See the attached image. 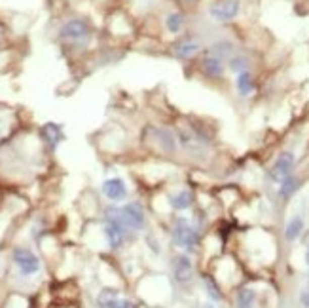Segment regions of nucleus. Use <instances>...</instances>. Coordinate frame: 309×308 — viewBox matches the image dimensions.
Here are the masks:
<instances>
[{
  "label": "nucleus",
  "mask_w": 309,
  "mask_h": 308,
  "mask_svg": "<svg viewBox=\"0 0 309 308\" xmlns=\"http://www.w3.org/2000/svg\"><path fill=\"white\" fill-rule=\"evenodd\" d=\"M2 42H4V32H2V27H0V46H2Z\"/></svg>",
  "instance_id": "a878e982"
},
{
  "label": "nucleus",
  "mask_w": 309,
  "mask_h": 308,
  "mask_svg": "<svg viewBox=\"0 0 309 308\" xmlns=\"http://www.w3.org/2000/svg\"><path fill=\"white\" fill-rule=\"evenodd\" d=\"M89 36V25L84 19H70L61 27V38L69 42H84Z\"/></svg>",
  "instance_id": "6e6552de"
},
{
  "label": "nucleus",
  "mask_w": 309,
  "mask_h": 308,
  "mask_svg": "<svg viewBox=\"0 0 309 308\" xmlns=\"http://www.w3.org/2000/svg\"><path fill=\"white\" fill-rule=\"evenodd\" d=\"M213 52H215L213 56H217V57H220V59H222V57H226V56H230V54H232L233 46L230 44V42H217V44L213 46Z\"/></svg>",
  "instance_id": "5701e85b"
},
{
  "label": "nucleus",
  "mask_w": 309,
  "mask_h": 308,
  "mask_svg": "<svg viewBox=\"0 0 309 308\" xmlns=\"http://www.w3.org/2000/svg\"><path fill=\"white\" fill-rule=\"evenodd\" d=\"M173 240H175V244L178 247L190 251V249H193L195 245L199 244V232L188 219L178 217L175 221V229H173Z\"/></svg>",
  "instance_id": "7ed1b4c3"
},
{
  "label": "nucleus",
  "mask_w": 309,
  "mask_h": 308,
  "mask_svg": "<svg viewBox=\"0 0 309 308\" xmlns=\"http://www.w3.org/2000/svg\"><path fill=\"white\" fill-rule=\"evenodd\" d=\"M301 230H303V219L296 215V217H292V219L288 221V225H286V229H285L286 240H296V238L301 234Z\"/></svg>",
  "instance_id": "a211bd4d"
},
{
  "label": "nucleus",
  "mask_w": 309,
  "mask_h": 308,
  "mask_svg": "<svg viewBox=\"0 0 309 308\" xmlns=\"http://www.w3.org/2000/svg\"><path fill=\"white\" fill-rule=\"evenodd\" d=\"M294 166H296V156H294V152L283 150L277 158H275V162H273V166H271V169H270L271 179L277 183L285 181L286 177L292 175Z\"/></svg>",
  "instance_id": "39448f33"
},
{
  "label": "nucleus",
  "mask_w": 309,
  "mask_h": 308,
  "mask_svg": "<svg viewBox=\"0 0 309 308\" xmlns=\"http://www.w3.org/2000/svg\"><path fill=\"white\" fill-rule=\"evenodd\" d=\"M193 204V194L192 190H180L177 194H173L169 198V205L173 209H177V211H186V209H190Z\"/></svg>",
  "instance_id": "4468645a"
},
{
  "label": "nucleus",
  "mask_w": 309,
  "mask_h": 308,
  "mask_svg": "<svg viewBox=\"0 0 309 308\" xmlns=\"http://www.w3.org/2000/svg\"><path fill=\"white\" fill-rule=\"evenodd\" d=\"M116 308H137V304H135L133 300H129V299H120V300H118Z\"/></svg>",
  "instance_id": "b1692460"
},
{
  "label": "nucleus",
  "mask_w": 309,
  "mask_h": 308,
  "mask_svg": "<svg viewBox=\"0 0 309 308\" xmlns=\"http://www.w3.org/2000/svg\"><path fill=\"white\" fill-rule=\"evenodd\" d=\"M184 2H188V4H193V2H197V0H184Z\"/></svg>",
  "instance_id": "cd10ccee"
},
{
  "label": "nucleus",
  "mask_w": 309,
  "mask_h": 308,
  "mask_svg": "<svg viewBox=\"0 0 309 308\" xmlns=\"http://www.w3.org/2000/svg\"><path fill=\"white\" fill-rule=\"evenodd\" d=\"M203 284H205V287H207V291H209V295L213 297L215 300H220L222 299V293H220V289H218V285L215 284V280L211 276H203Z\"/></svg>",
  "instance_id": "412c9836"
},
{
  "label": "nucleus",
  "mask_w": 309,
  "mask_h": 308,
  "mask_svg": "<svg viewBox=\"0 0 309 308\" xmlns=\"http://www.w3.org/2000/svg\"><path fill=\"white\" fill-rule=\"evenodd\" d=\"M118 300H120L118 299V291H114V289H105L97 297V302H99L100 308H116Z\"/></svg>",
  "instance_id": "6ab92c4d"
},
{
  "label": "nucleus",
  "mask_w": 309,
  "mask_h": 308,
  "mask_svg": "<svg viewBox=\"0 0 309 308\" xmlns=\"http://www.w3.org/2000/svg\"><path fill=\"white\" fill-rule=\"evenodd\" d=\"M300 189V181L296 179V177H286L285 181H281V187H279V196L281 198H290L296 192V190Z\"/></svg>",
  "instance_id": "f3484780"
},
{
  "label": "nucleus",
  "mask_w": 309,
  "mask_h": 308,
  "mask_svg": "<svg viewBox=\"0 0 309 308\" xmlns=\"http://www.w3.org/2000/svg\"><path fill=\"white\" fill-rule=\"evenodd\" d=\"M305 262L309 265V249H307V253H305Z\"/></svg>",
  "instance_id": "bb28decb"
},
{
  "label": "nucleus",
  "mask_w": 309,
  "mask_h": 308,
  "mask_svg": "<svg viewBox=\"0 0 309 308\" xmlns=\"http://www.w3.org/2000/svg\"><path fill=\"white\" fill-rule=\"evenodd\" d=\"M301 304L305 308H309V285H307V289L301 293Z\"/></svg>",
  "instance_id": "393cba45"
},
{
  "label": "nucleus",
  "mask_w": 309,
  "mask_h": 308,
  "mask_svg": "<svg viewBox=\"0 0 309 308\" xmlns=\"http://www.w3.org/2000/svg\"><path fill=\"white\" fill-rule=\"evenodd\" d=\"M40 137L44 139V143H46L52 150L65 139L63 127L59 126V124H54V122H47V124H44V126L40 127Z\"/></svg>",
  "instance_id": "f8f14e48"
},
{
  "label": "nucleus",
  "mask_w": 309,
  "mask_h": 308,
  "mask_svg": "<svg viewBox=\"0 0 309 308\" xmlns=\"http://www.w3.org/2000/svg\"><path fill=\"white\" fill-rule=\"evenodd\" d=\"M184 14L182 12H173L165 17V29L171 32V34H178V32L184 29Z\"/></svg>",
  "instance_id": "dca6fc26"
},
{
  "label": "nucleus",
  "mask_w": 309,
  "mask_h": 308,
  "mask_svg": "<svg viewBox=\"0 0 309 308\" xmlns=\"http://www.w3.org/2000/svg\"><path fill=\"white\" fill-rule=\"evenodd\" d=\"M100 189H102V194L109 198L110 202H114V204L124 202L125 198H127V185H125L122 177H110V179L102 183Z\"/></svg>",
  "instance_id": "9d476101"
},
{
  "label": "nucleus",
  "mask_w": 309,
  "mask_h": 308,
  "mask_svg": "<svg viewBox=\"0 0 309 308\" xmlns=\"http://www.w3.org/2000/svg\"><path fill=\"white\" fill-rule=\"evenodd\" d=\"M201 50V46H199V42L195 38H180V40H177L175 44H173V56L177 57V59H190V57H193L197 52Z\"/></svg>",
  "instance_id": "9b49d317"
},
{
  "label": "nucleus",
  "mask_w": 309,
  "mask_h": 308,
  "mask_svg": "<svg viewBox=\"0 0 309 308\" xmlns=\"http://www.w3.org/2000/svg\"><path fill=\"white\" fill-rule=\"evenodd\" d=\"M105 236L109 240L110 247H120L125 242L127 236V227H125L124 219H122V211L118 207H109L107 215H105Z\"/></svg>",
  "instance_id": "f03ea898"
},
{
  "label": "nucleus",
  "mask_w": 309,
  "mask_h": 308,
  "mask_svg": "<svg viewBox=\"0 0 309 308\" xmlns=\"http://www.w3.org/2000/svg\"><path fill=\"white\" fill-rule=\"evenodd\" d=\"M247 67H248V59L247 57H241V56H237V57H232L230 59V69H232L233 72H245L247 71Z\"/></svg>",
  "instance_id": "4be33fe9"
},
{
  "label": "nucleus",
  "mask_w": 309,
  "mask_h": 308,
  "mask_svg": "<svg viewBox=\"0 0 309 308\" xmlns=\"http://www.w3.org/2000/svg\"><path fill=\"white\" fill-rule=\"evenodd\" d=\"M201 69L205 72V76H209V78H220V76L224 74V63H222V59L217 56H213V54L203 57Z\"/></svg>",
  "instance_id": "ddd939ff"
},
{
  "label": "nucleus",
  "mask_w": 309,
  "mask_h": 308,
  "mask_svg": "<svg viewBox=\"0 0 309 308\" xmlns=\"http://www.w3.org/2000/svg\"><path fill=\"white\" fill-rule=\"evenodd\" d=\"M256 293L252 289H241L237 293V308H252L254 306Z\"/></svg>",
  "instance_id": "aec40b11"
},
{
  "label": "nucleus",
  "mask_w": 309,
  "mask_h": 308,
  "mask_svg": "<svg viewBox=\"0 0 309 308\" xmlns=\"http://www.w3.org/2000/svg\"><path fill=\"white\" fill-rule=\"evenodd\" d=\"M171 269H173V276H175V280H177L178 284H188L193 278V265L190 261V257L184 255V253L173 257Z\"/></svg>",
  "instance_id": "1a4fd4ad"
},
{
  "label": "nucleus",
  "mask_w": 309,
  "mask_h": 308,
  "mask_svg": "<svg viewBox=\"0 0 309 308\" xmlns=\"http://www.w3.org/2000/svg\"><path fill=\"white\" fill-rule=\"evenodd\" d=\"M235 87H237V94L241 97H247V95L252 94L254 90V80H252V74L248 71L245 72H239L237 78H235Z\"/></svg>",
  "instance_id": "2eb2a0df"
},
{
  "label": "nucleus",
  "mask_w": 309,
  "mask_h": 308,
  "mask_svg": "<svg viewBox=\"0 0 309 308\" xmlns=\"http://www.w3.org/2000/svg\"><path fill=\"white\" fill-rule=\"evenodd\" d=\"M144 143L148 145V149L154 154H177L178 143L175 137V131H171L167 127L160 126H148L144 131Z\"/></svg>",
  "instance_id": "f257e3e1"
},
{
  "label": "nucleus",
  "mask_w": 309,
  "mask_h": 308,
  "mask_svg": "<svg viewBox=\"0 0 309 308\" xmlns=\"http://www.w3.org/2000/svg\"><path fill=\"white\" fill-rule=\"evenodd\" d=\"M239 0H217L213 2L209 8V14L215 21H232L239 14Z\"/></svg>",
  "instance_id": "423d86ee"
},
{
  "label": "nucleus",
  "mask_w": 309,
  "mask_h": 308,
  "mask_svg": "<svg viewBox=\"0 0 309 308\" xmlns=\"http://www.w3.org/2000/svg\"><path fill=\"white\" fill-rule=\"evenodd\" d=\"M12 259H14V262L17 265V269L23 276H32L40 270V259L29 247H16Z\"/></svg>",
  "instance_id": "20e7f679"
},
{
  "label": "nucleus",
  "mask_w": 309,
  "mask_h": 308,
  "mask_svg": "<svg viewBox=\"0 0 309 308\" xmlns=\"http://www.w3.org/2000/svg\"><path fill=\"white\" fill-rule=\"evenodd\" d=\"M122 219H124L125 227L129 230H142L144 229V223H146V217H144V209L142 205L137 204V202H129L125 204L122 209Z\"/></svg>",
  "instance_id": "0eeeda50"
}]
</instances>
